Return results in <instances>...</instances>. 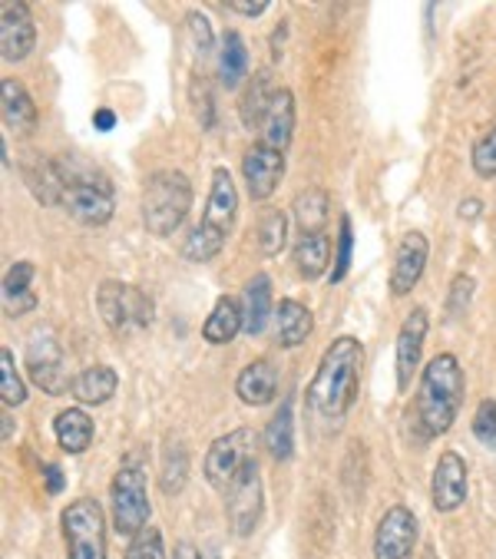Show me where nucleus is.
I'll list each match as a JSON object with an SVG mask.
<instances>
[{"instance_id":"nucleus-36","label":"nucleus","mask_w":496,"mask_h":559,"mask_svg":"<svg viewBox=\"0 0 496 559\" xmlns=\"http://www.w3.org/2000/svg\"><path fill=\"white\" fill-rule=\"evenodd\" d=\"M470 159H473V173L480 179H496V123L473 143Z\"/></svg>"},{"instance_id":"nucleus-29","label":"nucleus","mask_w":496,"mask_h":559,"mask_svg":"<svg viewBox=\"0 0 496 559\" xmlns=\"http://www.w3.org/2000/svg\"><path fill=\"white\" fill-rule=\"evenodd\" d=\"M272 96H275L272 76H269L265 70L256 73L252 83L245 86V93H241V99H238V117H241V123H245L248 130H259V127H262V120H265V114H269Z\"/></svg>"},{"instance_id":"nucleus-24","label":"nucleus","mask_w":496,"mask_h":559,"mask_svg":"<svg viewBox=\"0 0 496 559\" xmlns=\"http://www.w3.org/2000/svg\"><path fill=\"white\" fill-rule=\"evenodd\" d=\"M34 275H37V269L31 262H17L8 269V275H4V311H8V318H21V314L37 308V295L31 288Z\"/></svg>"},{"instance_id":"nucleus-46","label":"nucleus","mask_w":496,"mask_h":559,"mask_svg":"<svg viewBox=\"0 0 496 559\" xmlns=\"http://www.w3.org/2000/svg\"><path fill=\"white\" fill-rule=\"evenodd\" d=\"M476 215H480V199L460 202V218H476Z\"/></svg>"},{"instance_id":"nucleus-12","label":"nucleus","mask_w":496,"mask_h":559,"mask_svg":"<svg viewBox=\"0 0 496 559\" xmlns=\"http://www.w3.org/2000/svg\"><path fill=\"white\" fill-rule=\"evenodd\" d=\"M248 440H252V430L248 427L228 430L225 437L212 440L205 464H202V474L215 490H225L232 484V477L241 471V464L248 461Z\"/></svg>"},{"instance_id":"nucleus-28","label":"nucleus","mask_w":496,"mask_h":559,"mask_svg":"<svg viewBox=\"0 0 496 559\" xmlns=\"http://www.w3.org/2000/svg\"><path fill=\"white\" fill-rule=\"evenodd\" d=\"M265 451L275 464L292 461L295 454V414H292V397L282 401L279 414L265 427Z\"/></svg>"},{"instance_id":"nucleus-13","label":"nucleus","mask_w":496,"mask_h":559,"mask_svg":"<svg viewBox=\"0 0 496 559\" xmlns=\"http://www.w3.org/2000/svg\"><path fill=\"white\" fill-rule=\"evenodd\" d=\"M241 176H245L248 195H252L256 202L272 199V192L279 189V182L285 176V153H279L265 143L248 146L241 156Z\"/></svg>"},{"instance_id":"nucleus-11","label":"nucleus","mask_w":496,"mask_h":559,"mask_svg":"<svg viewBox=\"0 0 496 559\" xmlns=\"http://www.w3.org/2000/svg\"><path fill=\"white\" fill-rule=\"evenodd\" d=\"M37 47V24L24 0H4L0 4V53L8 63H21Z\"/></svg>"},{"instance_id":"nucleus-6","label":"nucleus","mask_w":496,"mask_h":559,"mask_svg":"<svg viewBox=\"0 0 496 559\" xmlns=\"http://www.w3.org/2000/svg\"><path fill=\"white\" fill-rule=\"evenodd\" d=\"M109 497H113V530L122 536H137L140 530L150 526V487H146V464L140 461V454H127L119 464V471L113 474L109 484Z\"/></svg>"},{"instance_id":"nucleus-35","label":"nucleus","mask_w":496,"mask_h":559,"mask_svg":"<svg viewBox=\"0 0 496 559\" xmlns=\"http://www.w3.org/2000/svg\"><path fill=\"white\" fill-rule=\"evenodd\" d=\"M0 401H4V407H21L27 401V388L14 368V355L11 348L0 352Z\"/></svg>"},{"instance_id":"nucleus-16","label":"nucleus","mask_w":496,"mask_h":559,"mask_svg":"<svg viewBox=\"0 0 496 559\" xmlns=\"http://www.w3.org/2000/svg\"><path fill=\"white\" fill-rule=\"evenodd\" d=\"M430 500H434V510H440V513H453L457 507H463V500H467V464L457 451H444L437 457V467L430 477Z\"/></svg>"},{"instance_id":"nucleus-40","label":"nucleus","mask_w":496,"mask_h":559,"mask_svg":"<svg viewBox=\"0 0 496 559\" xmlns=\"http://www.w3.org/2000/svg\"><path fill=\"white\" fill-rule=\"evenodd\" d=\"M473 278L470 275H457L453 282H450V295H447V314L450 318H457L460 311H467V305H470V298H473Z\"/></svg>"},{"instance_id":"nucleus-21","label":"nucleus","mask_w":496,"mask_h":559,"mask_svg":"<svg viewBox=\"0 0 496 559\" xmlns=\"http://www.w3.org/2000/svg\"><path fill=\"white\" fill-rule=\"evenodd\" d=\"M272 282L269 275H252L245 282V292H241V318H245V331L259 338L265 331L269 318H272Z\"/></svg>"},{"instance_id":"nucleus-19","label":"nucleus","mask_w":496,"mask_h":559,"mask_svg":"<svg viewBox=\"0 0 496 559\" xmlns=\"http://www.w3.org/2000/svg\"><path fill=\"white\" fill-rule=\"evenodd\" d=\"M262 143L285 153L292 136H295V93L292 90H275L272 103H269V114L262 120Z\"/></svg>"},{"instance_id":"nucleus-7","label":"nucleus","mask_w":496,"mask_h":559,"mask_svg":"<svg viewBox=\"0 0 496 559\" xmlns=\"http://www.w3.org/2000/svg\"><path fill=\"white\" fill-rule=\"evenodd\" d=\"M96 308H99V318L106 321V328L113 334H122V331H130V328H150L153 318H156V305H153V298L143 288L127 285V282H116V278L99 282Z\"/></svg>"},{"instance_id":"nucleus-31","label":"nucleus","mask_w":496,"mask_h":559,"mask_svg":"<svg viewBox=\"0 0 496 559\" xmlns=\"http://www.w3.org/2000/svg\"><path fill=\"white\" fill-rule=\"evenodd\" d=\"M24 179L31 186V192L44 202V205H60L63 199V182H60V169L57 159H31L24 166Z\"/></svg>"},{"instance_id":"nucleus-27","label":"nucleus","mask_w":496,"mask_h":559,"mask_svg":"<svg viewBox=\"0 0 496 559\" xmlns=\"http://www.w3.org/2000/svg\"><path fill=\"white\" fill-rule=\"evenodd\" d=\"M116 388H119V374L109 365H93V368H86V371H80L73 378L70 394L80 404H93L96 407V404H106L116 394Z\"/></svg>"},{"instance_id":"nucleus-3","label":"nucleus","mask_w":496,"mask_h":559,"mask_svg":"<svg viewBox=\"0 0 496 559\" xmlns=\"http://www.w3.org/2000/svg\"><path fill=\"white\" fill-rule=\"evenodd\" d=\"M235 218H238V189L235 179L225 166H219L212 173V189H209V202L202 212V222L189 233V239L182 242V259L189 262H212L222 249L225 239L235 229Z\"/></svg>"},{"instance_id":"nucleus-15","label":"nucleus","mask_w":496,"mask_h":559,"mask_svg":"<svg viewBox=\"0 0 496 559\" xmlns=\"http://www.w3.org/2000/svg\"><path fill=\"white\" fill-rule=\"evenodd\" d=\"M427 328H430V314H427V308L424 305H417L408 318H404V324H401V331H398V391L404 394V391H411V381H414V374H417V368H421V355H424V342H427Z\"/></svg>"},{"instance_id":"nucleus-9","label":"nucleus","mask_w":496,"mask_h":559,"mask_svg":"<svg viewBox=\"0 0 496 559\" xmlns=\"http://www.w3.org/2000/svg\"><path fill=\"white\" fill-rule=\"evenodd\" d=\"M262 510H265L262 471H259L256 457H248L241 464V471L232 477V484L225 487V513H228L232 533L235 536H252L256 526L262 523Z\"/></svg>"},{"instance_id":"nucleus-20","label":"nucleus","mask_w":496,"mask_h":559,"mask_svg":"<svg viewBox=\"0 0 496 559\" xmlns=\"http://www.w3.org/2000/svg\"><path fill=\"white\" fill-rule=\"evenodd\" d=\"M0 114H4V123L11 130H24V133L34 130L37 120H40L37 103L27 93V86L21 80H11V76L0 83Z\"/></svg>"},{"instance_id":"nucleus-4","label":"nucleus","mask_w":496,"mask_h":559,"mask_svg":"<svg viewBox=\"0 0 496 559\" xmlns=\"http://www.w3.org/2000/svg\"><path fill=\"white\" fill-rule=\"evenodd\" d=\"M60 169V182H63V199L60 205L83 226H106L113 218V182L109 176L96 166L86 163L80 156H63L57 159Z\"/></svg>"},{"instance_id":"nucleus-30","label":"nucleus","mask_w":496,"mask_h":559,"mask_svg":"<svg viewBox=\"0 0 496 559\" xmlns=\"http://www.w3.org/2000/svg\"><path fill=\"white\" fill-rule=\"evenodd\" d=\"M245 76H248V50H245V40L235 31H228L222 37V47H219V86L235 90Z\"/></svg>"},{"instance_id":"nucleus-37","label":"nucleus","mask_w":496,"mask_h":559,"mask_svg":"<svg viewBox=\"0 0 496 559\" xmlns=\"http://www.w3.org/2000/svg\"><path fill=\"white\" fill-rule=\"evenodd\" d=\"M127 559H166V546H163V533L156 526L140 530L130 546H127Z\"/></svg>"},{"instance_id":"nucleus-22","label":"nucleus","mask_w":496,"mask_h":559,"mask_svg":"<svg viewBox=\"0 0 496 559\" xmlns=\"http://www.w3.org/2000/svg\"><path fill=\"white\" fill-rule=\"evenodd\" d=\"M275 318H279V345L282 348H302L311 338L315 318H311L308 305H302L295 298H282L275 308Z\"/></svg>"},{"instance_id":"nucleus-39","label":"nucleus","mask_w":496,"mask_h":559,"mask_svg":"<svg viewBox=\"0 0 496 559\" xmlns=\"http://www.w3.org/2000/svg\"><path fill=\"white\" fill-rule=\"evenodd\" d=\"M473 437L486 447L496 443V401H480L476 414H473Z\"/></svg>"},{"instance_id":"nucleus-14","label":"nucleus","mask_w":496,"mask_h":559,"mask_svg":"<svg viewBox=\"0 0 496 559\" xmlns=\"http://www.w3.org/2000/svg\"><path fill=\"white\" fill-rule=\"evenodd\" d=\"M417 516L408 507H391L375 530V559H414Z\"/></svg>"},{"instance_id":"nucleus-44","label":"nucleus","mask_w":496,"mask_h":559,"mask_svg":"<svg viewBox=\"0 0 496 559\" xmlns=\"http://www.w3.org/2000/svg\"><path fill=\"white\" fill-rule=\"evenodd\" d=\"M173 559H202V552H199L189 539H182V543L173 546Z\"/></svg>"},{"instance_id":"nucleus-8","label":"nucleus","mask_w":496,"mask_h":559,"mask_svg":"<svg viewBox=\"0 0 496 559\" xmlns=\"http://www.w3.org/2000/svg\"><path fill=\"white\" fill-rule=\"evenodd\" d=\"M60 526H63V539H67V559H109V552H106V516L93 497L73 500L63 510Z\"/></svg>"},{"instance_id":"nucleus-1","label":"nucleus","mask_w":496,"mask_h":559,"mask_svg":"<svg viewBox=\"0 0 496 559\" xmlns=\"http://www.w3.org/2000/svg\"><path fill=\"white\" fill-rule=\"evenodd\" d=\"M361 365L364 345L351 334H341L324 348L318 371L305 388V407L324 430H338L354 407L361 391Z\"/></svg>"},{"instance_id":"nucleus-41","label":"nucleus","mask_w":496,"mask_h":559,"mask_svg":"<svg viewBox=\"0 0 496 559\" xmlns=\"http://www.w3.org/2000/svg\"><path fill=\"white\" fill-rule=\"evenodd\" d=\"M186 21H189V34H192V40H196V50H199V53H209V47H212V27H209V21H205L199 11H192Z\"/></svg>"},{"instance_id":"nucleus-2","label":"nucleus","mask_w":496,"mask_h":559,"mask_svg":"<svg viewBox=\"0 0 496 559\" xmlns=\"http://www.w3.org/2000/svg\"><path fill=\"white\" fill-rule=\"evenodd\" d=\"M467 397V378L453 355H437L421 371V388L414 401V420L424 437H440L453 427Z\"/></svg>"},{"instance_id":"nucleus-18","label":"nucleus","mask_w":496,"mask_h":559,"mask_svg":"<svg viewBox=\"0 0 496 559\" xmlns=\"http://www.w3.org/2000/svg\"><path fill=\"white\" fill-rule=\"evenodd\" d=\"M235 394L248 407H265L279 397V368L269 358H256L235 378Z\"/></svg>"},{"instance_id":"nucleus-26","label":"nucleus","mask_w":496,"mask_h":559,"mask_svg":"<svg viewBox=\"0 0 496 559\" xmlns=\"http://www.w3.org/2000/svg\"><path fill=\"white\" fill-rule=\"evenodd\" d=\"M54 437L67 454H83L93 443V417L80 407H67L54 417Z\"/></svg>"},{"instance_id":"nucleus-38","label":"nucleus","mask_w":496,"mask_h":559,"mask_svg":"<svg viewBox=\"0 0 496 559\" xmlns=\"http://www.w3.org/2000/svg\"><path fill=\"white\" fill-rule=\"evenodd\" d=\"M351 252H354V233H351V218L341 215V233H338V259L331 269V285L344 282L347 269H351Z\"/></svg>"},{"instance_id":"nucleus-34","label":"nucleus","mask_w":496,"mask_h":559,"mask_svg":"<svg viewBox=\"0 0 496 559\" xmlns=\"http://www.w3.org/2000/svg\"><path fill=\"white\" fill-rule=\"evenodd\" d=\"M186 477H189V454L179 440H169L166 443V457H163V493L176 497L182 487H186Z\"/></svg>"},{"instance_id":"nucleus-32","label":"nucleus","mask_w":496,"mask_h":559,"mask_svg":"<svg viewBox=\"0 0 496 559\" xmlns=\"http://www.w3.org/2000/svg\"><path fill=\"white\" fill-rule=\"evenodd\" d=\"M328 192L324 189H305L295 195L292 209H295V218H298V226H302V236L305 233H324V222H328Z\"/></svg>"},{"instance_id":"nucleus-43","label":"nucleus","mask_w":496,"mask_h":559,"mask_svg":"<svg viewBox=\"0 0 496 559\" xmlns=\"http://www.w3.org/2000/svg\"><path fill=\"white\" fill-rule=\"evenodd\" d=\"M40 474H44V480H47V493H50V497H57V493L63 490V471H60L57 464H47Z\"/></svg>"},{"instance_id":"nucleus-23","label":"nucleus","mask_w":496,"mask_h":559,"mask_svg":"<svg viewBox=\"0 0 496 559\" xmlns=\"http://www.w3.org/2000/svg\"><path fill=\"white\" fill-rule=\"evenodd\" d=\"M245 331V318H241V301H235L232 295H222L212 308V314L202 324V338L209 345H228L235 342V334Z\"/></svg>"},{"instance_id":"nucleus-17","label":"nucleus","mask_w":496,"mask_h":559,"mask_svg":"<svg viewBox=\"0 0 496 559\" xmlns=\"http://www.w3.org/2000/svg\"><path fill=\"white\" fill-rule=\"evenodd\" d=\"M427 259H430V242L424 233H408L398 246V255H394V269H391V295L394 298H404L417 288L424 269H427Z\"/></svg>"},{"instance_id":"nucleus-10","label":"nucleus","mask_w":496,"mask_h":559,"mask_svg":"<svg viewBox=\"0 0 496 559\" xmlns=\"http://www.w3.org/2000/svg\"><path fill=\"white\" fill-rule=\"evenodd\" d=\"M27 374L50 397L70 394L73 381L67 378V358L54 328H37L27 338Z\"/></svg>"},{"instance_id":"nucleus-42","label":"nucleus","mask_w":496,"mask_h":559,"mask_svg":"<svg viewBox=\"0 0 496 559\" xmlns=\"http://www.w3.org/2000/svg\"><path fill=\"white\" fill-rule=\"evenodd\" d=\"M225 11H235L241 17H262L269 11V4H265V0H256V4H238V0H228Z\"/></svg>"},{"instance_id":"nucleus-25","label":"nucleus","mask_w":496,"mask_h":559,"mask_svg":"<svg viewBox=\"0 0 496 559\" xmlns=\"http://www.w3.org/2000/svg\"><path fill=\"white\" fill-rule=\"evenodd\" d=\"M292 259H295V269L305 282H315L328 272V262H331V239L324 233H305L295 249H292Z\"/></svg>"},{"instance_id":"nucleus-33","label":"nucleus","mask_w":496,"mask_h":559,"mask_svg":"<svg viewBox=\"0 0 496 559\" xmlns=\"http://www.w3.org/2000/svg\"><path fill=\"white\" fill-rule=\"evenodd\" d=\"M288 242V215L282 209H265L259 218V252L275 259Z\"/></svg>"},{"instance_id":"nucleus-45","label":"nucleus","mask_w":496,"mask_h":559,"mask_svg":"<svg viewBox=\"0 0 496 559\" xmlns=\"http://www.w3.org/2000/svg\"><path fill=\"white\" fill-rule=\"evenodd\" d=\"M93 123H96V130H99V133L113 130V123H116L113 109H96V114H93Z\"/></svg>"},{"instance_id":"nucleus-5","label":"nucleus","mask_w":496,"mask_h":559,"mask_svg":"<svg viewBox=\"0 0 496 559\" xmlns=\"http://www.w3.org/2000/svg\"><path fill=\"white\" fill-rule=\"evenodd\" d=\"M192 209V182L182 169H160L143 186V226L166 239L173 236Z\"/></svg>"}]
</instances>
